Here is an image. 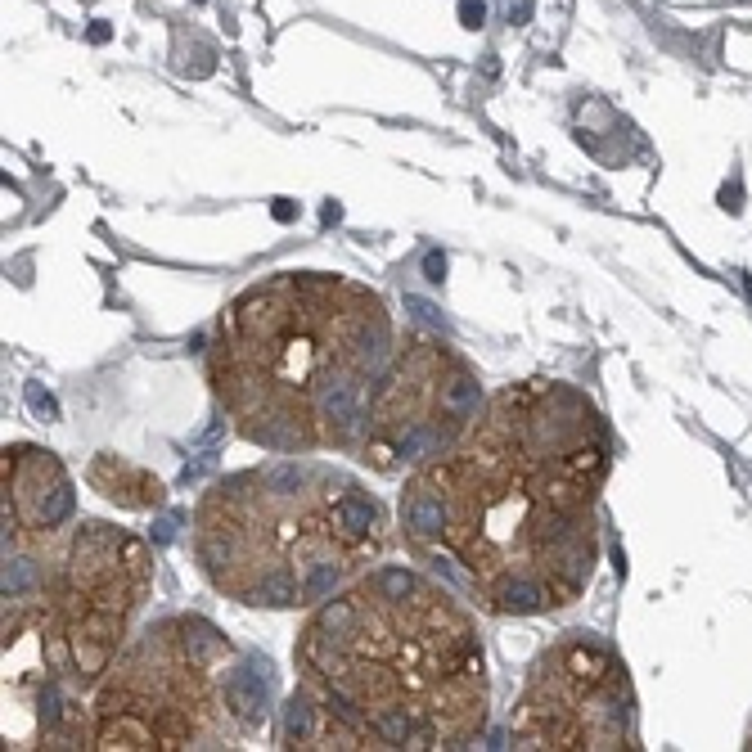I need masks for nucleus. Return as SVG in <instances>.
Returning <instances> with one entry per match:
<instances>
[{
	"label": "nucleus",
	"mask_w": 752,
	"mask_h": 752,
	"mask_svg": "<svg viewBox=\"0 0 752 752\" xmlns=\"http://www.w3.org/2000/svg\"><path fill=\"white\" fill-rule=\"evenodd\" d=\"M482 401L487 397L478 374L451 343L433 334H406L374 388L356 451L383 478L415 473L469 433Z\"/></svg>",
	"instance_id": "6"
},
{
	"label": "nucleus",
	"mask_w": 752,
	"mask_h": 752,
	"mask_svg": "<svg viewBox=\"0 0 752 752\" xmlns=\"http://www.w3.org/2000/svg\"><path fill=\"white\" fill-rule=\"evenodd\" d=\"M388 514L352 478L271 460L212 482L194 509V559L248 608H320L388 550Z\"/></svg>",
	"instance_id": "4"
},
{
	"label": "nucleus",
	"mask_w": 752,
	"mask_h": 752,
	"mask_svg": "<svg viewBox=\"0 0 752 752\" xmlns=\"http://www.w3.org/2000/svg\"><path fill=\"white\" fill-rule=\"evenodd\" d=\"M608 428L572 383L527 379L482 401L469 433L410 473L401 527L446 550L482 608L554 613L581 599L599 563Z\"/></svg>",
	"instance_id": "1"
},
{
	"label": "nucleus",
	"mask_w": 752,
	"mask_h": 752,
	"mask_svg": "<svg viewBox=\"0 0 752 752\" xmlns=\"http://www.w3.org/2000/svg\"><path fill=\"white\" fill-rule=\"evenodd\" d=\"M284 748L455 752L487 725L473 617L437 581L379 568L329 595L293 644Z\"/></svg>",
	"instance_id": "2"
},
{
	"label": "nucleus",
	"mask_w": 752,
	"mask_h": 752,
	"mask_svg": "<svg viewBox=\"0 0 752 752\" xmlns=\"http://www.w3.org/2000/svg\"><path fill=\"white\" fill-rule=\"evenodd\" d=\"M73 478L41 446H5L0 460V532H5V604L46 586L73 536Z\"/></svg>",
	"instance_id": "8"
},
{
	"label": "nucleus",
	"mask_w": 752,
	"mask_h": 752,
	"mask_svg": "<svg viewBox=\"0 0 752 752\" xmlns=\"http://www.w3.org/2000/svg\"><path fill=\"white\" fill-rule=\"evenodd\" d=\"M464 23H469V28H478V23H482V5H473V0H464Z\"/></svg>",
	"instance_id": "10"
},
{
	"label": "nucleus",
	"mask_w": 752,
	"mask_h": 752,
	"mask_svg": "<svg viewBox=\"0 0 752 752\" xmlns=\"http://www.w3.org/2000/svg\"><path fill=\"white\" fill-rule=\"evenodd\" d=\"M509 734L523 752L635 748V694L626 662L590 635L554 640L527 671Z\"/></svg>",
	"instance_id": "7"
},
{
	"label": "nucleus",
	"mask_w": 752,
	"mask_h": 752,
	"mask_svg": "<svg viewBox=\"0 0 752 752\" xmlns=\"http://www.w3.org/2000/svg\"><path fill=\"white\" fill-rule=\"evenodd\" d=\"M266 725V662H244L208 617L149 626L95 685L91 748L199 752L239 748Z\"/></svg>",
	"instance_id": "5"
},
{
	"label": "nucleus",
	"mask_w": 752,
	"mask_h": 752,
	"mask_svg": "<svg viewBox=\"0 0 752 752\" xmlns=\"http://www.w3.org/2000/svg\"><path fill=\"white\" fill-rule=\"evenodd\" d=\"M392 352V316L374 289L347 275L275 271L226 302L208 383L248 446L352 451Z\"/></svg>",
	"instance_id": "3"
},
{
	"label": "nucleus",
	"mask_w": 752,
	"mask_h": 752,
	"mask_svg": "<svg viewBox=\"0 0 752 752\" xmlns=\"http://www.w3.org/2000/svg\"><path fill=\"white\" fill-rule=\"evenodd\" d=\"M86 478H91V487L100 491V496L118 500V505H127V509H158L163 505V482H158L154 473L127 464L122 455H100V460H91Z\"/></svg>",
	"instance_id": "9"
}]
</instances>
